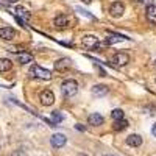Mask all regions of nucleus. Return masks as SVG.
Returning a JSON list of instances; mask_svg holds the SVG:
<instances>
[{
	"label": "nucleus",
	"mask_w": 156,
	"mask_h": 156,
	"mask_svg": "<svg viewBox=\"0 0 156 156\" xmlns=\"http://www.w3.org/2000/svg\"><path fill=\"white\" fill-rule=\"evenodd\" d=\"M39 100L44 106H51L55 103V94L51 92V90L45 89V90H41V94H39Z\"/></svg>",
	"instance_id": "4"
},
{
	"label": "nucleus",
	"mask_w": 156,
	"mask_h": 156,
	"mask_svg": "<svg viewBox=\"0 0 156 156\" xmlns=\"http://www.w3.org/2000/svg\"><path fill=\"white\" fill-rule=\"evenodd\" d=\"M80 156H86V154H80Z\"/></svg>",
	"instance_id": "29"
},
{
	"label": "nucleus",
	"mask_w": 156,
	"mask_h": 156,
	"mask_svg": "<svg viewBox=\"0 0 156 156\" xmlns=\"http://www.w3.org/2000/svg\"><path fill=\"white\" fill-rule=\"evenodd\" d=\"M106 156H112V154H106Z\"/></svg>",
	"instance_id": "28"
},
{
	"label": "nucleus",
	"mask_w": 156,
	"mask_h": 156,
	"mask_svg": "<svg viewBox=\"0 0 156 156\" xmlns=\"http://www.w3.org/2000/svg\"><path fill=\"white\" fill-rule=\"evenodd\" d=\"M9 156H28V154H27V151H25V150H14Z\"/></svg>",
	"instance_id": "22"
},
{
	"label": "nucleus",
	"mask_w": 156,
	"mask_h": 156,
	"mask_svg": "<svg viewBox=\"0 0 156 156\" xmlns=\"http://www.w3.org/2000/svg\"><path fill=\"white\" fill-rule=\"evenodd\" d=\"M145 16L150 25H156V5H148L145 9Z\"/></svg>",
	"instance_id": "12"
},
{
	"label": "nucleus",
	"mask_w": 156,
	"mask_h": 156,
	"mask_svg": "<svg viewBox=\"0 0 156 156\" xmlns=\"http://www.w3.org/2000/svg\"><path fill=\"white\" fill-rule=\"evenodd\" d=\"M103 122H105V119H103V115L98 114V112H92V114H89V117H87V123L89 125L100 126V125H103Z\"/></svg>",
	"instance_id": "11"
},
{
	"label": "nucleus",
	"mask_w": 156,
	"mask_h": 156,
	"mask_svg": "<svg viewBox=\"0 0 156 156\" xmlns=\"http://www.w3.org/2000/svg\"><path fill=\"white\" fill-rule=\"evenodd\" d=\"M6 2H8V3H16L17 0H6Z\"/></svg>",
	"instance_id": "25"
},
{
	"label": "nucleus",
	"mask_w": 156,
	"mask_h": 156,
	"mask_svg": "<svg viewBox=\"0 0 156 156\" xmlns=\"http://www.w3.org/2000/svg\"><path fill=\"white\" fill-rule=\"evenodd\" d=\"M123 12H125V5H123L122 2H114V3H111V6H109V14H111L112 17H120Z\"/></svg>",
	"instance_id": "7"
},
{
	"label": "nucleus",
	"mask_w": 156,
	"mask_h": 156,
	"mask_svg": "<svg viewBox=\"0 0 156 156\" xmlns=\"http://www.w3.org/2000/svg\"><path fill=\"white\" fill-rule=\"evenodd\" d=\"M123 115H125V112H123L120 108H117V109H114V111L111 112V117H112L114 120H122Z\"/></svg>",
	"instance_id": "19"
},
{
	"label": "nucleus",
	"mask_w": 156,
	"mask_h": 156,
	"mask_svg": "<svg viewBox=\"0 0 156 156\" xmlns=\"http://www.w3.org/2000/svg\"><path fill=\"white\" fill-rule=\"evenodd\" d=\"M112 62H115L117 66H126L129 62V55L123 53V51H117V53L112 56Z\"/></svg>",
	"instance_id": "8"
},
{
	"label": "nucleus",
	"mask_w": 156,
	"mask_h": 156,
	"mask_svg": "<svg viewBox=\"0 0 156 156\" xmlns=\"http://www.w3.org/2000/svg\"><path fill=\"white\" fill-rule=\"evenodd\" d=\"M70 66H72V59H70V58H61V59H58V61L55 62V70L64 72V70L70 69Z\"/></svg>",
	"instance_id": "9"
},
{
	"label": "nucleus",
	"mask_w": 156,
	"mask_h": 156,
	"mask_svg": "<svg viewBox=\"0 0 156 156\" xmlns=\"http://www.w3.org/2000/svg\"><path fill=\"white\" fill-rule=\"evenodd\" d=\"M139 2H150V0H139Z\"/></svg>",
	"instance_id": "27"
},
{
	"label": "nucleus",
	"mask_w": 156,
	"mask_h": 156,
	"mask_svg": "<svg viewBox=\"0 0 156 156\" xmlns=\"http://www.w3.org/2000/svg\"><path fill=\"white\" fill-rule=\"evenodd\" d=\"M83 2H84V3H90V0H83Z\"/></svg>",
	"instance_id": "26"
},
{
	"label": "nucleus",
	"mask_w": 156,
	"mask_h": 156,
	"mask_svg": "<svg viewBox=\"0 0 156 156\" xmlns=\"http://www.w3.org/2000/svg\"><path fill=\"white\" fill-rule=\"evenodd\" d=\"M75 128L78 129V131H84V129H86V126H83V125H80V123H78V125H76Z\"/></svg>",
	"instance_id": "23"
},
{
	"label": "nucleus",
	"mask_w": 156,
	"mask_h": 156,
	"mask_svg": "<svg viewBox=\"0 0 156 156\" xmlns=\"http://www.w3.org/2000/svg\"><path fill=\"white\" fill-rule=\"evenodd\" d=\"M17 61L20 64H30L33 61V55L27 53V51H20V53L17 55Z\"/></svg>",
	"instance_id": "17"
},
{
	"label": "nucleus",
	"mask_w": 156,
	"mask_h": 156,
	"mask_svg": "<svg viewBox=\"0 0 156 156\" xmlns=\"http://www.w3.org/2000/svg\"><path fill=\"white\" fill-rule=\"evenodd\" d=\"M12 69V61L8 58H0V72H8Z\"/></svg>",
	"instance_id": "16"
},
{
	"label": "nucleus",
	"mask_w": 156,
	"mask_h": 156,
	"mask_svg": "<svg viewBox=\"0 0 156 156\" xmlns=\"http://www.w3.org/2000/svg\"><path fill=\"white\" fill-rule=\"evenodd\" d=\"M66 142H67V137L64 134H61V133H56V134H53L50 137V144H51V147H55V148L64 147V145H66Z\"/></svg>",
	"instance_id": "6"
},
{
	"label": "nucleus",
	"mask_w": 156,
	"mask_h": 156,
	"mask_svg": "<svg viewBox=\"0 0 156 156\" xmlns=\"http://www.w3.org/2000/svg\"><path fill=\"white\" fill-rule=\"evenodd\" d=\"M151 133H153V136H156V123H154L153 128H151Z\"/></svg>",
	"instance_id": "24"
},
{
	"label": "nucleus",
	"mask_w": 156,
	"mask_h": 156,
	"mask_svg": "<svg viewBox=\"0 0 156 156\" xmlns=\"http://www.w3.org/2000/svg\"><path fill=\"white\" fill-rule=\"evenodd\" d=\"M30 73H31L34 78H39V80H45V81H48L50 78H51V72L47 70V69H44V67H41V66H37V64H33V66H31Z\"/></svg>",
	"instance_id": "2"
},
{
	"label": "nucleus",
	"mask_w": 156,
	"mask_h": 156,
	"mask_svg": "<svg viewBox=\"0 0 156 156\" xmlns=\"http://www.w3.org/2000/svg\"><path fill=\"white\" fill-rule=\"evenodd\" d=\"M123 39H129V37H126V36H123V34H117V33H111V31H108V36H106V44H108V45H111V44H115V42L123 41Z\"/></svg>",
	"instance_id": "13"
},
{
	"label": "nucleus",
	"mask_w": 156,
	"mask_h": 156,
	"mask_svg": "<svg viewBox=\"0 0 156 156\" xmlns=\"http://www.w3.org/2000/svg\"><path fill=\"white\" fill-rule=\"evenodd\" d=\"M70 22H72V19L67 14H59V16H56L53 19V25H55L56 28H66V27H69V25H70Z\"/></svg>",
	"instance_id": "5"
},
{
	"label": "nucleus",
	"mask_w": 156,
	"mask_h": 156,
	"mask_svg": "<svg viewBox=\"0 0 156 156\" xmlns=\"http://www.w3.org/2000/svg\"><path fill=\"white\" fill-rule=\"evenodd\" d=\"M51 119H53V123L56 125V123H59V122L64 120V115L59 111H53V112H51Z\"/></svg>",
	"instance_id": "20"
},
{
	"label": "nucleus",
	"mask_w": 156,
	"mask_h": 156,
	"mask_svg": "<svg viewBox=\"0 0 156 156\" xmlns=\"http://www.w3.org/2000/svg\"><path fill=\"white\" fill-rule=\"evenodd\" d=\"M154 64H156V61H154Z\"/></svg>",
	"instance_id": "30"
},
{
	"label": "nucleus",
	"mask_w": 156,
	"mask_h": 156,
	"mask_svg": "<svg viewBox=\"0 0 156 156\" xmlns=\"http://www.w3.org/2000/svg\"><path fill=\"white\" fill-rule=\"evenodd\" d=\"M0 37L5 39V41H12L16 37V30L12 27H3L0 28Z\"/></svg>",
	"instance_id": "10"
},
{
	"label": "nucleus",
	"mask_w": 156,
	"mask_h": 156,
	"mask_svg": "<svg viewBox=\"0 0 156 156\" xmlns=\"http://www.w3.org/2000/svg\"><path fill=\"white\" fill-rule=\"evenodd\" d=\"M92 94H94L95 97L106 95V94H108V86H105V84H95V86L92 87Z\"/></svg>",
	"instance_id": "15"
},
{
	"label": "nucleus",
	"mask_w": 156,
	"mask_h": 156,
	"mask_svg": "<svg viewBox=\"0 0 156 156\" xmlns=\"http://www.w3.org/2000/svg\"><path fill=\"white\" fill-rule=\"evenodd\" d=\"M125 142H126V145H129V147H140L142 145V137L139 134H129Z\"/></svg>",
	"instance_id": "14"
},
{
	"label": "nucleus",
	"mask_w": 156,
	"mask_h": 156,
	"mask_svg": "<svg viewBox=\"0 0 156 156\" xmlns=\"http://www.w3.org/2000/svg\"><path fill=\"white\" fill-rule=\"evenodd\" d=\"M16 11L19 12L20 16H23L25 19H30V12H28L27 9H23V8H20V6H19V8H16Z\"/></svg>",
	"instance_id": "21"
},
{
	"label": "nucleus",
	"mask_w": 156,
	"mask_h": 156,
	"mask_svg": "<svg viewBox=\"0 0 156 156\" xmlns=\"http://www.w3.org/2000/svg\"><path fill=\"white\" fill-rule=\"evenodd\" d=\"M61 92H62L64 97H67V98L73 97V95L78 92V83H76L75 80H72V78H69V80H66V81H62V84H61Z\"/></svg>",
	"instance_id": "1"
},
{
	"label": "nucleus",
	"mask_w": 156,
	"mask_h": 156,
	"mask_svg": "<svg viewBox=\"0 0 156 156\" xmlns=\"http://www.w3.org/2000/svg\"><path fill=\"white\" fill-rule=\"evenodd\" d=\"M128 128V120L122 119V120H115L114 125H112V129L114 131H123V129Z\"/></svg>",
	"instance_id": "18"
},
{
	"label": "nucleus",
	"mask_w": 156,
	"mask_h": 156,
	"mask_svg": "<svg viewBox=\"0 0 156 156\" xmlns=\"http://www.w3.org/2000/svg\"><path fill=\"white\" fill-rule=\"evenodd\" d=\"M81 45L86 48V50H95L98 48L100 42H98V37L94 36V34H86L81 37Z\"/></svg>",
	"instance_id": "3"
}]
</instances>
